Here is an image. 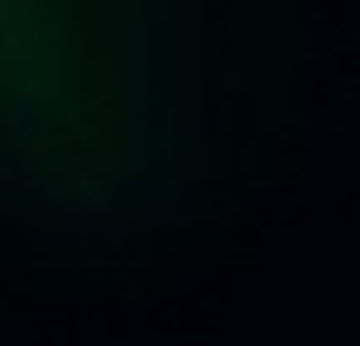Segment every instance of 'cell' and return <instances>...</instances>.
I'll return each mask as SVG.
<instances>
[{
  "instance_id": "obj_1",
  "label": "cell",
  "mask_w": 360,
  "mask_h": 346,
  "mask_svg": "<svg viewBox=\"0 0 360 346\" xmlns=\"http://www.w3.org/2000/svg\"><path fill=\"white\" fill-rule=\"evenodd\" d=\"M207 107L200 0H0V193L120 227L187 180Z\"/></svg>"
}]
</instances>
